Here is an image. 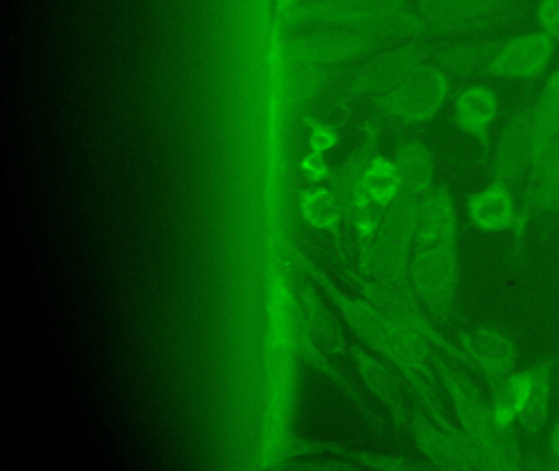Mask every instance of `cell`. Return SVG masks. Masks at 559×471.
Here are the masks:
<instances>
[{
	"mask_svg": "<svg viewBox=\"0 0 559 471\" xmlns=\"http://www.w3.org/2000/svg\"><path fill=\"white\" fill-rule=\"evenodd\" d=\"M332 294L359 339L365 340L389 365L394 366L404 376L407 388L427 409L428 414L441 427L456 428V422L448 415L438 396L440 382L431 365L435 347L424 337L415 336L405 329L394 317L379 310L371 301L355 300L338 290H333Z\"/></svg>",
	"mask_w": 559,
	"mask_h": 471,
	"instance_id": "cell-1",
	"label": "cell"
},
{
	"mask_svg": "<svg viewBox=\"0 0 559 471\" xmlns=\"http://www.w3.org/2000/svg\"><path fill=\"white\" fill-rule=\"evenodd\" d=\"M431 365L453 406L454 422L476 451L480 470L513 471L525 467L519 435L499 431L489 398L474 379L438 349L431 353Z\"/></svg>",
	"mask_w": 559,
	"mask_h": 471,
	"instance_id": "cell-2",
	"label": "cell"
},
{
	"mask_svg": "<svg viewBox=\"0 0 559 471\" xmlns=\"http://www.w3.org/2000/svg\"><path fill=\"white\" fill-rule=\"evenodd\" d=\"M430 38L496 35L530 12L528 0H414Z\"/></svg>",
	"mask_w": 559,
	"mask_h": 471,
	"instance_id": "cell-3",
	"label": "cell"
},
{
	"mask_svg": "<svg viewBox=\"0 0 559 471\" xmlns=\"http://www.w3.org/2000/svg\"><path fill=\"white\" fill-rule=\"evenodd\" d=\"M453 94V78L427 61L372 100L382 117L405 126H420L435 120Z\"/></svg>",
	"mask_w": 559,
	"mask_h": 471,
	"instance_id": "cell-4",
	"label": "cell"
},
{
	"mask_svg": "<svg viewBox=\"0 0 559 471\" xmlns=\"http://www.w3.org/2000/svg\"><path fill=\"white\" fill-rule=\"evenodd\" d=\"M460 278V247L415 249L411 287L438 326H450L456 316Z\"/></svg>",
	"mask_w": 559,
	"mask_h": 471,
	"instance_id": "cell-5",
	"label": "cell"
},
{
	"mask_svg": "<svg viewBox=\"0 0 559 471\" xmlns=\"http://www.w3.org/2000/svg\"><path fill=\"white\" fill-rule=\"evenodd\" d=\"M418 198L402 193L382 212L371 270L391 283H411V262L415 251Z\"/></svg>",
	"mask_w": 559,
	"mask_h": 471,
	"instance_id": "cell-6",
	"label": "cell"
},
{
	"mask_svg": "<svg viewBox=\"0 0 559 471\" xmlns=\"http://www.w3.org/2000/svg\"><path fill=\"white\" fill-rule=\"evenodd\" d=\"M535 92H528L503 121L490 150V179L519 192L532 169L535 146Z\"/></svg>",
	"mask_w": 559,
	"mask_h": 471,
	"instance_id": "cell-7",
	"label": "cell"
},
{
	"mask_svg": "<svg viewBox=\"0 0 559 471\" xmlns=\"http://www.w3.org/2000/svg\"><path fill=\"white\" fill-rule=\"evenodd\" d=\"M366 297L379 310L394 317L401 326L411 330L415 336L427 339L435 349L450 357L453 362L466 366V357L461 352L460 346L453 340L448 339L441 333L440 326L431 319L430 314L425 310L424 304L418 300L415 291L412 290L411 283H391V281H368L362 285Z\"/></svg>",
	"mask_w": 559,
	"mask_h": 471,
	"instance_id": "cell-8",
	"label": "cell"
},
{
	"mask_svg": "<svg viewBox=\"0 0 559 471\" xmlns=\"http://www.w3.org/2000/svg\"><path fill=\"white\" fill-rule=\"evenodd\" d=\"M559 58V43L543 29H526L503 36L486 77L509 82H536L545 78Z\"/></svg>",
	"mask_w": 559,
	"mask_h": 471,
	"instance_id": "cell-9",
	"label": "cell"
},
{
	"mask_svg": "<svg viewBox=\"0 0 559 471\" xmlns=\"http://www.w3.org/2000/svg\"><path fill=\"white\" fill-rule=\"evenodd\" d=\"M559 216V124L546 149L532 164L520 192L519 222L513 231V252L522 258L526 231L535 219Z\"/></svg>",
	"mask_w": 559,
	"mask_h": 471,
	"instance_id": "cell-10",
	"label": "cell"
},
{
	"mask_svg": "<svg viewBox=\"0 0 559 471\" xmlns=\"http://www.w3.org/2000/svg\"><path fill=\"white\" fill-rule=\"evenodd\" d=\"M408 428H411L412 438H414L418 451L435 468L461 471L480 470L476 451L460 427H441L418 401L412 408Z\"/></svg>",
	"mask_w": 559,
	"mask_h": 471,
	"instance_id": "cell-11",
	"label": "cell"
},
{
	"mask_svg": "<svg viewBox=\"0 0 559 471\" xmlns=\"http://www.w3.org/2000/svg\"><path fill=\"white\" fill-rule=\"evenodd\" d=\"M433 43L427 38L408 39L385 46L381 51L374 52L359 69L352 82V90L358 95H371L372 98L388 92L411 74L414 69L424 62L430 61Z\"/></svg>",
	"mask_w": 559,
	"mask_h": 471,
	"instance_id": "cell-12",
	"label": "cell"
},
{
	"mask_svg": "<svg viewBox=\"0 0 559 471\" xmlns=\"http://www.w3.org/2000/svg\"><path fill=\"white\" fill-rule=\"evenodd\" d=\"M499 114V94L486 82H467L451 97L454 128L477 144L484 160L492 150V130Z\"/></svg>",
	"mask_w": 559,
	"mask_h": 471,
	"instance_id": "cell-13",
	"label": "cell"
},
{
	"mask_svg": "<svg viewBox=\"0 0 559 471\" xmlns=\"http://www.w3.org/2000/svg\"><path fill=\"white\" fill-rule=\"evenodd\" d=\"M457 346L466 357L467 369L476 370L487 383L516 370L519 349L515 340L499 327L489 324L469 327L457 337Z\"/></svg>",
	"mask_w": 559,
	"mask_h": 471,
	"instance_id": "cell-14",
	"label": "cell"
},
{
	"mask_svg": "<svg viewBox=\"0 0 559 471\" xmlns=\"http://www.w3.org/2000/svg\"><path fill=\"white\" fill-rule=\"evenodd\" d=\"M503 36L483 35L444 39L431 46L430 61L453 81L473 82L486 77Z\"/></svg>",
	"mask_w": 559,
	"mask_h": 471,
	"instance_id": "cell-15",
	"label": "cell"
},
{
	"mask_svg": "<svg viewBox=\"0 0 559 471\" xmlns=\"http://www.w3.org/2000/svg\"><path fill=\"white\" fill-rule=\"evenodd\" d=\"M460 247V216L453 193L437 185L418 200L415 249Z\"/></svg>",
	"mask_w": 559,
	"mask_h": 471,
	"instance_id": "cell-16",
	"label": "cell"
},
{
	"mask_svg": "<svg viewBox=\"0 0 559 471\" xmlns=\"http://www.w3.org/2000/svg\"><path fill=\"white\" fill-rule=\"evenodd\" d=\"M519 213V192L499 180L490 179L483 189L466 198L467 221L480 232L515 231Z\"/></svg>",
	"mask_w": 559,
	"mask_h": 471,
	"instance_id": "cell-17",
	"label": "cell"
},
{
	"mask_svg": "<svg viewBox=\"0 0 559 471\" xmlns=\"http://www.w3.org/2000/svg\"><path fill=\"white\" fill-rule=\"evenodd\" d=\"M353 357L362 382L388 409L395 427L404 428L408 425L412 409L408 408L407 398H405L404 376L394 366L381 362L362 350L355 349Z\"/></svg>",
	"mask_w": 559,
	"mask_h": 471,
	"instance_id": "cell-18",
	"label": "cell"
},
{
	"mask_svg": "<svg viewBox=\"0 0 559 471\" xmlns=\"http://www.w3.org/2000/svg\"><path fill=\"white\" fill-rule=\"evenodd\" d=\"M395 164L401 172L404 193L420 200L438 185L433 150L425 141L405 137L394 147Z\"/></svg>",
	"mask_w": 559,
	"mask_h": 471,
	"instance_id": "cell-19",
	"label": "cell"
},
{
	"mask_svg": "<svg viewBox=\"0 0 559 471\" xmlns=\"http://www.w3.org/2000/svg\"><path fill=\"white\" fill-rule=\"evenodd\" d=\"M536 382L532 398L519 418V428L526 437H535L548 424L551 414L552 389L558 370V357L549 355L535 363Z\"/></svg>",
	"mask_w": 559,
	"mask_h": 471,
	"instance_id": "cell-20",
	"label": "cell"
},
{
	"mask_svg": "<svg viewBox=\"0 0 559 471\" xmlns=\"http://www.w3.org/2000/svg\"><path fill=\"white\" fill-rule=\"evenodd\" d=\"M361 192L378 209L389 208L404 193L394 157L374 154L362 173Z\"/></svg>",
	"mask_w": 559,
	"mask_h": 471,
	"instance_id": "cell-21",
	"label": "cell"
},
{
	"mask_svg": "<svg viewBox=\"0 0 559 471\" xmlns=\"http://www.w3.org/2000/svg\"><path fill=\"white\" fill-rule=\"evenodd\" d=\"M302 215L310 226L317 229H335L342 219V206L332 192L325 189L304 193Z\"/></svg>",
	"mask_w": 559,
	"mask_h": 471,
	"instance_id": "cell-22",
	"label": "cell"
},
{
	"mask_svg": "<svg viewBox=\"0 0 559 471\" xmlns=\"http://www.w3.org/2000/svg\"><path fill=\"white\" fill-rule=\"evenodd\" d=\"M532 10L536 28L548 33L559 43V0H538Z\"/></svg>",
	"mask_w": 559,
	"mask_h": 471,
	"instance_id": "cell-23",
	"label": "cell"
},
{
	"mask_svg": "<svg viewBox=\"0 0 559 471\" xmlns=\"http://www.w3.org/2000/svg\"><path fill=\"white\" fill-rule=\"evenodd\" d=\"M336 144H338V133L333 128L323 126V124L313 128L312 134H310V146H312L313 153H326V150H332Z\"/></svg>",
	"mask_w": 559,
	"mask_h": 471,
	"instance_id": "cell-24",
	"label": "cell"
},
{
	"mask_svg": "<svg viewBox=\"0 0 559 471\" xmlns=\"http://www.w3.org/2000/svg\"><path fill=\"white\" fill-rule=\"evenodd\" d=\"M302 169L307 179L312 180V182H320L329 176V162H326L325 157H323V154L313 153V150L302 160Z\"/></svg>",
	"mask_w": 559,
	"mask_h": 471,
	"instance_id": "cell-25",
	"label": "cell"
},
{
	"mask_svg": "<svg viewBox=\"0 0 559 471\" xmlns=\"http://www.w3.org/2000/svg\"><path fill=\"white\" fill-rule=\"evenodd\" d=\"M548 448L552 460L559 464V421L556 422L555 427L549 432Z\"/></svg>",
	"mask_w": 559,
	"mask_h": 471,
	"instance_id": "cell-26",
	"label": "cell"
},
{
	"mask_svg": "<svg viewBox=\"0 0 559 471\" xmlns=\"http://www.w3.org/2000/svg\"><path fill=\"white\" fill-rule=\"evenodd\" d=\"M293 2L294 0H277V5H280L281 10H287Z\"/></svg>",
	"mask_w": 559,
	"mask_h": 471,
	"instance_id": "cell-27",
	"label": "cell"
},
{
	"mask_svg": "<svg viewBox=\"0 0 559 471\" xmlns=\"http://www.w3.org/2000/svg\"><path fill=\"white\" fill-rule=\"evenodd\" d=\"M556 383H558V386H559V369H558V379H556Z\"/></svg>",
	"mask_w": 559,
	"mask_h": 471,
	"instance_id": "cell-28",
	"label": "cell"
},
{
	"mask_svg": "<svg viewBox=\"0 0 559 471\" xmlns=\"http://www.w3.org/2000/svg\"><path fill=\"white\" fill-rule=\"evenodd\" d=\"M558 218H559V216H558Z\"/></svg>",
	"mask_w": 559,
	"mask_h": 471,
	"instance_id": "cell-29",
	"label": "cell"
}]
</instances>
